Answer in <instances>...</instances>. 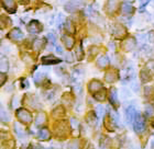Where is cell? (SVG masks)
<instances>
[{
	"mask_svg": "<svg viewBox=\"0 0 154 149\" xmlns=\"http://www.w3.org/2000/svg\"><path fill=\"white\" fill-rule=\"evenodd\" d=\"M56 52H57L58 54H63V49H62V47L58 45V46H56Z\"/></svg>",
	"mask_w": 154,
	"mask_h": 149,
	"instance_id": "cell-36",
	"label": "cell"
},
{
	"mask_svg": "<svg viewBox=\"0 0 154 149\" xmlns=\"http://www.w3.org/2000/svg\"><path fill=\"white\" fill-rule=\"evenodd\" d=\"M115 28L117 29V33H115L116 37H122L125 34V29L122 25H115Z\"/></svg>",
	"mask_w": 154,
	"mask_h": 149,
	"instance_id": "cell-24",
	"label": "cell"
},
{
	"mask_svg": "<svg viewBox=\"0 0 154 149\" xmlns=\"http://www.w3.org/2000/svg\"><path fill=\"white\" fill-rule=\"evenodd\" d=\"M101 88H103V83L100 82V81H98V80H91V81L88 83V90H89V92H91V93H95V92H97L98 90L101 89Z\"/></svg>",
	"mask_w": 154,
	"mask_h": 149,
	"instance_id": "cell-8",
	"label": "cell"
},
{
	"mask_svg": "<svg viewBox=\"0 0 154 149\" xmlns=\"http://www.w3.org/2000/svg\"><path fill=\"white\" fill-rule=\"evenodd\" d=\"M86 121L90 126H95L97 124V121H98V118H97V116H96V112H95V113H94V112H89L86 116Z\"/></svg>",
	"mask_w": 154,
	"mask_h": 149,
	"instance_id": "cell-17",
	"label": "cell"
},
{
	"mask_svg": "<svg viewBox=\"0 0 154 149\" xmlns=\"http://www.w3.org/2000/svg\"><path fill=\"white\" fill-rule=\"evenodd\" d=\"M149 41L151 42V43L154 42V32H150L149 33Z\"/></svg>",
	"mask_w": 154,
	"mask_h": 149,
	"instance_id": "cell-34",
	"label": "cell"
},
{
	"mask_svg": "<svg viewBox=\"0 0 154 149\" xmlns=\"http://www.w3.org/2000/svg\"><path fill=\"white\" fill-rule=\"evenodd\" d=\"M121 46L125 51H132V49L135 48V46H137V42H135L134 38H128V40H125V41L122 43Z\"/></svg>",
	"mask_w": 154,
	"mask_h": 149,
	"instance_id": "cell-9",
	"label": "cell"
},
{
	"mask_svg": "<svg viewBox=\"0 0 154 149\" xmlns=\"http://www.w3.org/2000/svg\"><path fill=\"white\" fill-rule=\"evenodd\" d=\"M121 10H122V13L123 14H125V16H128V14H131V13H133V11H134V8H133V6H132L131 3H123L121 7Z\"/></svg>",
	"mask_w": 154,
	"mask_h": 149,
	"instance_id": "cell-18",
	"label": "cell"
},
{
	"mask_svg": "<svg viewBox=\"0 0 154 149\" xmlns=\"http://www.w3.org/2000/svg\"><path fill=\"white\" fill-rule=\"evenodd\" d=\"M1 80H0V85H3L5 83V81L7 80V77H6V75H5V73H1Z\"/></svg>",
	"mask_w": 154,
	"mask_h": 149,
	"instance_id": "cell-33",
	"label": "cell"
},
{
	"mask_svg": "<svg viewBox=\"0 0 154 149\" xmlns=\"http://www.w3.org/2000/svg\"><path fill=\"white\" fill-rule=\"evenodd\" d=\"M77 51H78V59H82V58H83V52H82V47L79 46Z\"/></svg>",
	"mask_w": 154,
	"mask_h": 149,
	"instance_id": "cell-35",
	"label": "cell"
},
{
	"mask_svg": "<svg viewBox=\"0 0 154 149\" xmlns=\"http://www.w3.org/2000/svg\"><path fill=\"white\" fill-rule=\"evenodd\" d=\"M145 114H146V118H151L152 115L154 114V106L151 104H146L145 105Z\"/></svg>",
	"mask_w": 154,
	"mask_h": 149,
	"instance_id": "cell-27",
	"label": "cell"
},
{
	"mask_svg": "<svg viewBox=\"0 0 154 149\" xmlns=\"http://www.w3.org/2000/svg\"><path fill=\"white\" fill-rule=\"evenodd\" d=\"M13 127H14V132H16V134L19 137L26 136V130H24V126H23V125H21L20 123L16 122L14 125H13Z\"/></svg>",
	"mask_w": 154,
	"mask_h": 149,
	"instance_id": "cell-16",
	"label": "cell"
},
{
	"mask_svg": "<svg viewBox=\"0 0 154 149\" xmlns=\"http://www.w3.org/2000/svg\"><path fill=\"white\" fill-rule=\"evenodd\" d=\"M9 69V63H8V60L6 59L5 57L1 58V66H0V70H1V73H7Z\"/></svg>",
	"mask_w": 154,
	"mask_h": 149,
	"instance_id": "cell-26",
	"label": "cell"
},
{
	"mask_svg": "<svg viewBox=\"0 0 154 149\" xmlns=\"http://www.w3.org/2000/svg\"><path fill=\"white\" fill-rule=\"evenodd\" d=\"M17 118L26 124H29L32 122V115H31V113H30L29 111L24 110V109L17 110Z\"/></svg>",
	"mask_w": 154,
	"mask_h": 149,
	"instance_id": "cell-2",
	"label": "cell"
},
{
	"mask_svg": "<svg viewBox=\"0 0 154 149\" xmlns=\"http://www.w3.org/2000/svg\"><path fill=\"white\" fill-rule=\"evenodd\" d=\"M83 3H84L83 0H71V1L65 6V9L67 10L68 12H74L75 10L78 9Z\"/></svg>",
	"mask_w": 154,
	"mask_h": 149,
	"instance_id": "cell-4",
	"label": "cell"
},
{
	"mask_svg": "<svg viewBox=\"0 0 154 149\" xmlns=\"http://www.w3.org/2000/svg\"><path fill=\"white\" fill-rule=\"evenodd\" d=\"M141 80L143 81V82H148V81H150L151 80V75L149 73V71L146 69H143L141 71Z\"/></svg>",
	"mask_w": 154,
	"mask_h": 149,
	"instance_id": "cell-25",
	"label": "cell"
},
{
	"mask_svg": "<svg viewBox=\"0 0 154 149\" xmlns=\"http://www.w3.org/2000/svg\"><path fill=\"white\" fill-rule=\"evenodd\" d=\"M62 40L64 42L65 46L67 47V49L73 48V46H74V44H75V41L72 36H69V35H63V36H62Z\"/></svg>",
	"mask_w": 154,
	"mask_h": 149,
	"instance_id": "cell-14",
	"label": "cell"
},
{
	"mask_svg": "<svg viewBox=\"0 0 154 149\" xmlns=\"http://www.w3.org/2000/svg\"><path fill=\"white\" fill-rule=\"evenodd\" d=\"M105 79H106V81H108V82H113V81H116V80L118 79V75H117V73H116L115 70L108 71L106 77H105Z\"/></svg>",
	"mask_w": 154,
	"mask_h": 149,
	"instance_id": "cell-20",
	"label": "cell"
},
{
	"mask_svg": "<svg viewBox=\"0 0 154 149\" xmlns=\"http://www.w3.org/2000/svg\"><path fill=\"white\" fill-rule=\"evenodd\" d=\"M60 127H55V132H56V135L61 137H64L66 134L68 133V126L66 122H60Z\"/></svg>",
	"mask_w": 154,
	"mask_h": 149,
	"instance_id": "cell-5",
	"label": "cell"
},
{
	"mask_svg": "<svg viewBox=\"0 0 154 149\" xmlns=\"http://www.w3.org/2000/svg\"><path fill=\"white\" fill-rule=\"evenodd\" d=\"M46 115H45L44 112H41L40 114L38 115V118H36L35 120V124L38 125V126H40V125H43V124L45 123V121H46Z\"/></svg>",
	"mask_w": 154,
	"mask_h": 149,
	"instance_id": "cell-23",
	"label": "cell"
},
{
	"mask_svg": "<svg viewBox=\"0 0 154 149\" xmlns=\"http://www.w3.org/2000/svg\"><path fill=\"white\" fill-rule=\"evenodd\" d=\"M106 95H107L106 89H105V88H101L100 90H98L97 92H95V93H94V98L96 99L97 101L103 102V100L106 99Z\"/></svg>",
	"mask_w": 154,
	"mask_h": 149,
	"instance_id": "cell-15",
	"label": "cell"
},
{
	"mask_svg": "<svg viewBox=\"0 0 154 149\" xmlns=\"http://www.w3.org/2000/svg\"><path fill=\"white\" fill-rule=\"evenodd\" d=\"M3 8L6 9V11H8L9 13H14L17 10V6L13 0H3L2 1Z\"/></svg>",
	"mask_w": 154,
	"mask_h": 149,
	"instance_id": "cell-7",
	"label": "cell"
},
{
	"mask_svg": "<svg viewBox=\"0 0 154 149\" xmlns=\"http://www.w3.org/2000/svg\"><path fill=\"white\" fill-rule=\"evenodd\" d=\"M153 126H154V123H153Z\"/></svg>",
	"mask_w": 154,
	"mask_h": 149,
	"instance_id": "cell-39",
	"label": "cell"
},
{
	"mask_svg": "<svg viewBox=\"0 0 154 149\" xmlns=\"http://www.w3.org/2000/svg\"><path fill=\"white\" fill-rule=\"evenodd\" d=\"M61 63V59L54 57V56H44L42 58V64L43 65H56V64Z\"/></svg>",
	"mask_w": 154,
	"mask_h": 149,
	"instance_id": "cell-11",
	"label": "cell"
},
{
	"mask_svg": "<svg viewBox=\"0 0 154 149\" xmlns=\"http://www.w3.org/2000/svg\"><path fill=\"white\" fill-rule=\"evenodd\" d=\"M149 1L150 0H140V3H141V6H145V4H148Z\"/></svg>",
	"mask_w": 154,
	"mask_h": 149,
	"instance_id": "cell-37",
	"label": "cell"
},
{
	"mask_svg": "<svg viewBox=\"0 0 154 149\" xmlns=\"http://www.w3.org/2000/svg\"><path fill=\"white\" fill-rule=\"evenodd\" d=\"M133 126H134V130L138 134L144 132V130H145V126H146V124H145V118H143L139 112L137 113V116H135L134 121H133Z\"/></svg>",
	"mask_w": 154,
	"mask_h": 149,
	"instance_id": "cell-1",
	"label": "cell"
},
{
	"mask_svg": "<svg viewBox=\"0 0 154 149\" xmlns=\"http://www.w3.org/2000/svg\"><path fill=\"white\" fill-rule=\"evenodd\" d=\"M43 78H44V73H38L35 75V76H34V81H35V82H40V81H41L42 79H43Z\"/></svg>",
	"mask_w": 154,
	"mask_h": 149,
	"instance_id": "cell-30",
	"label": "cell"
},
{
	"mask_svg": "<svg viewBox=\"0 0 154 149\" xmlns=\"http://www.w3.org/2000/svg\"><path fill=\"white\" fill-rule=\"evenodd\" d=\"M46 37H48V41L51 42V43H53V44H54L55 41H56V37H55V35L53 34V33H48Z\"/></svg>",
	"mask_w": 154,
	"mask_h": 149,
	"instance_id": "cell-31",
	"label": "cell"
},
{
	"mask_svg": "<svg viewBox=\"0 0 154 149\" xmlns=\"http://www.w3.org/2000/svg\"><path fill=\"white\" fill-rule=\"evenodd\" d=\"M151 147H152V148H154V142H152V146Z\"/></svg>",
	"mask_w": 154,
	"mask_h": 149,
	"instance_id": "cell-38",
	"label": "cell"
},
{
	"mask_svg": "<svg viewBox=\"0 0 154 149\" xmlns=\"http://www.w3.org/2000/svg\"><path fill=\"white\" fill-rule=\"evenodd\" d=\"M137 110H135L133 106H129L127 110H125V120L128 123H132L134 121L135 116H137Z\"/></svg>",
	"mask_w": 154,
	"mask_h": 149,
	"instance_id": "cell-6",
	"label": "cell"
},
{
	"mask_svg": "<svg viewBox=\"0 0 154 149\" xmlns=\"http://www.w3.org/2000/svg\"><path fill=\"white\" fill-rule=\"evenodd\" d=\"M96 114L98 118H101L103 115V113H105V108H103V105H97L96 106Z\"/></svg>",
	"mask_w": 154,
	"mask_h": 149,
	"instance_id": "cell-28",
	"label": "cell"
},
{
	"mask_svg": "<svg viewBox=\"0 0 154 149\" xmlns=\"http://www.w3.org/2000/svg\"><path fill=\"white\" fill-rule=\"evenodd\" d=\"M38 139L41 140H48L50 138V132H48L46 128H42L40 132H38Z\"/></svg>",
	"mask_w": 154,
	"mask_h": 149,
	"instance_id": "cell-21",
	"label": "cell"
},
{
	"mask_svg": "<svg viewBox=\"0 0 154 149\" xmlns=\"http://www.w3.org/2000/svg\"><path fill=\"white\" fill-rule=\"evenodd\" d=\"M33 47L35 48L36 51H40V49L43 47V41H41V40H36V41H34V43H33Z\"/></svg>",
	"mask_w": 154,
	"mask_h": 149,
	"instance_id": "cell-29",
	"label": "cell"
},
{
	"mask_svg": "<svg viewBox=\"0 0 154 149\" xmlns=\"http://www.w3.org/2000/svg\"><path fill=\"white\" fill-rule=\"evenodd\" d=\"M109 100L110 103L115 106H118V93H117V90L116 88H111L109 92Z\"/></svg>",
	"mask_w": 154,
	"mask_h": 149,
	"instance_id": "cell-12",
	"label": "cell"
},
{
	"mask_svg": "<svg viewBox=\"0 0 154 149\" xmlns=\"http://www.w3.org/2000/svg\"><path fill=\"white\" fill-rule=\"evenodd\" d=\"M26 29L30 33H40L42 31V24L36 20H32L31 22L26 25Z\"/></svg>",
	"mask_w": 154,
	"mask_h": 149,
	"instance_id": "cell-3",
	"label": "cell"
},
{
	"mask_svg": "<svg viewBox=\"0 0 154 149\" xmlns=\"http://www.w3.org/2000/svg\"><path fill=\"white\" fill-rule=\"evenodd\" d=\"M117 9H118V1L117 0H108L107 1L106 10L108 12L113 13Z\"/></svg>",
	"mask_w": 154,
	"mask_h": 149,
	"instance_id": "cell-13",
	"label": "cell"
},
{
	"mask_svg": "<svg viewBox=\"0 0 154 149\" xmlns=\"http://www.w3.org/2000/svg\"><path fill=\"white\" fill-rule=\"evenodd\" d=\"M65 115V110L63 106H57V108L55 109L54 111H53V116L54 118H63Z\"/></svg>",
	"mask_w": 154,
	"mask_h": 149,
	"instance_id": "cell-22",
	"label": "cell"
},
{
	"mask_svg": "<svg viewBox=\"0 0 154 149\" xmlns=\"http://www.w3.org/2000/svg\"><path fill=\"white\" fill-rule=\"evenodd\" d=\"M108 65H109V58L107 57L106 55L99 57L98 60H97V66L100 67V68H105V67H107Z\"/></svg>",
	"mask_w": 154,
	"mask_h": 149,
	"instance_id": "cell-19",
	"label": "cell"
},
{
	"mask_svg": "<svg viewBox=\"0 0 154 149\" xmlns=\"http://www.w3.org/2000/svg\"><path fill=\"white\" fill-rule=\"evenodd\" d=\"M66 29H68L69 30V32H74V28L72 26V23H71V21H66Z\"/></svg>",
	"mask_w": 154,
	"mask_h": 149,
	"instance_id": "cell-32",
	"label": "cell"
},
{
	"mask_svg": "<svg viewBox=\"0 0 154 149\" xmlns=\"http://www.w3.org/2000/svg\"><path fill=\"white\" fill-rule=\"evenodd\" d=\"M8 37L10 40L13 41H21L23 38V33L20 31L19 29H13L12 31H10V33L8 34Z\"/></svg>",
	"mask_w": 154,
	"mask_h": 149,
	"instance_id": "cell-10",
	"label": "cell"
}]
</instances>
